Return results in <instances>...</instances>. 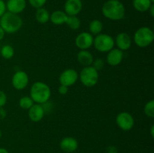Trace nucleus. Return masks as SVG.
<instances>
[{
    "label": "nucleus",
    "mask_w": 154,
    "mask_h": 153,
    "mask_svg": "<svg viewBox=\"0 0 154 153\" xmlns=\"http://www.w3.org/2000/svg\"><path fill=\"white\" fill-rule=\"evenodd\" d=\"M26 7V0H8L6 2V9L11 13L19 14L22 13Z\"/></svg>",
    "instance_id": "obj_15"
},
{
    "label": "nucleus",
    "mask_w": 154,
    "mask_h": 153,
    "mask_svg": "<svg viewBox=\"0 0 154 153\" xmlns=\"http://www.w3.org/2000/svg\"><path fill=\"white\" fill-rule=\"evenodd\" d=\"M81 83L86 87H93L97 84L99 79V71L96 70L93 66L84 67L80 74H78Z\"/></svg>",
    "instance_id": "obj_5"
},
{
    "label": "nucleus",
    "mask_w": 154,
    "mask_h": 153,
    "mask_svg": "<svg viewBox=\"0 0 154 153\" xmlns=\"http://www.w3.org/2000/svg\"><path fill=\"white\" fill-rule=\"evenodd\" d=\"M47 1L48 0H29V2L32 7L38 9L43 8V6L46 4Z\"/></svg>",
    "instance_id": "obj_27"
},
{
    "label": "nucleus",
    "mask_w": 154,
    "mask_h": 153,
    "mask_svg": "<svg viewBox=\"0 0 154 153\" xmlns=\"http://www.w3.org/2000/svg\"><path fill=\"white\" fill-rule=\"evenodd\" d=\"M81 0H66L64 4L65 13L68 16H77L82 10Z\"/></svg>",
    "instance_id": "obj_12"
},
{
    "label": "nucleus",
    "mask_w": 154,
    "mask_h": 153,
    "mask_svg": "<svg viewBox=\"0 0 154 153\" xmlns=\"http://www.w3.org/2000/svg\"><path fill=\"white\" fill-rule=\"evenodd\" d=\"M106 60L109 65H119L123 60V51L117 48H113L109 52H108Z\"/></svg>",
    "instance_id": "obj_13"
},
{
    "label": "nucleus",
    "mask_w": 154,
    "mask_h": 153,
    "mask_svg": "<svg viewBox=\"0 0 154 153\" xmlns=\"http://www.w3.org/2000/svg\"><path fill=\"white\" fill-rule=\"evenodd\" d=\"M150 1H151V2H153V3L154 2V0H150Z\"/></svg>",
    "instance_id": "obj_38"
},
{
    "label": "nucleus",
    "mask_w": 154,
    "mask_h": 153,
    "mask_svg": "<svg viewBox=\"0 0 154 153\" xmlns=\"http://www.w3.org/2000/svg\"><path fill=\"white\" fill-rule=\"evenodd\" d=\"M0 48H1V46H0Z\"/></svg>",
    "instance_id": "obj_39"
},
{
    "label": "nucleus",
    "mask_w": 154,
    "mask_h": 153,
    "mask_svg": "<svg viewBox=\"0 0 154 153\" xmlns=\"http://www.w3.org/2000/svg\"><path fill=\"white\" fill-rule=\"evenodd\" d=\"M35 19L38 22L45 24L50 20V13L45 8H38L35 12Z\"/></svg>",
    "instance_id": "obj_20"
},
{
    "label": "nucleus",
    "mask_w": 154,
    "mask_h": 153,
    "mask_svg": "<svg viewBox=\"0 0 154 153\" xmlns=\"http://www.w3.org/2000/svg\"><path fill=\"white\" fill-rule=\"evenodd\" d=\"M7 95L5 92L0 90V107H3L7 103Z\"/></svg>",
    "instance_id": "obj_28"
},
{
    "label": "nucleus",
    "mask_w": 154,
    "mask_h": 153,
    "mask_svg": "<svg viewBox=\"0 0 154 153\" xmlns=\"http://www.w3.org/2000/svg\"><path fill=\"white\" fill-rule=\"evenodd\" d=\"M107 153H118V148L115 146H109L106 148Z\"/></svg>",
    "instance_id": "obj_31"
},
{
    "label": "nucleus",
    "mask_w": 154,
    "mask_h": 153,
    "mask_svg": "<svg viewBox=\"0 0 154 153\" xmlns=\"http://www.w3.org/2000/svg\"><path fill=\"white\" fill-rule=\"evenodd\" d=\"M153 4V3L150 0H133L132 2L134 8L137 11L141 12V13L148 11L149 8Z\"/></svg>",
    "instance_id": "obj_19"
},
{
    "label": "nucleus",
    "mask_w": 154,
    "mask_h": 153,
    "mask_svg": "<svg viewBox=\"0 0 154 153\" xmlns=\"http://www.w3.org/2000/svg\"><path fill=\"white\" fill-rule=\"evenodd\" d=\"M45 114V109L43 105L39 104H34L29 109L28 116L30 120L34 122H38L44 118Z\"/></svg>",
    "instance_id": "obj_14"
},
{
    "label": "nucleus",
    "mask_w": 154,
    "mask_h": 153,
    "mask_svg": "<svg viewBox=\"0 0 154 153\" xmlns=\"http://www.w3.org/2000/svg\"><path fill=\"white\" fill-rule=\"evenodd\" d=\"M0 55L5 59H11L14 56V49L11 45H4L0 48Z\"/></svg>",
    "instance_id": "obj_22"
},
{
    "label": "nucleus",
    "mask_w": 154,
    "mask_h": 153,
    "mask_svg": "<svg viewBox=\"0 0 154 153\" xmlns=\"http://www.w3.org/2000/svg\"><path fill=\"white\" fill-rule=\"evenodd\" d=\"M5 32L4 30L2 28V27L0 26V41L5 38Z\"/></svg>",
    "instance_id": "obj_34"
},
{
    "label": "nucleus",
    "mask_w": 154,
    "mask_h": 153,
    "mask_svg": "<svg viewBox=\"0 0 154 153\" xmlns=\"http://www.w3.org/2000/svg\"><path fill=\"white\" fill-rule=\"evenodd\" d=\"M7 116V112L4 107H0V119H3Z\"/></svg>",
    "instance_id": "obj_32"
},
{
    "label": "nucleus",
    "mask_w": 154,
    "mask_h": 153,
    "mask_svg": "<svg viewBox=\"0 0 154 153\" xmlns=\"http://www.w3.org/2000/svg\"><path fill=\"white\" fill-rule=\"evenodd\" d=\"M30 97L35 104H44L48 102L51 97V90L48 84L37 81L30 88Z\"/></svg>",
    "instance_id": "obj_2"
},
{
    "label": "nucleus",
    "mask_w": 154,
    "mask_h": 153,
    "mask_svg": "<svg viewBox=\"0 0 154 153\" xmlns=\"http://www.w3.org/2000/svg\"><path fill=\"white\" fill-rule=\"evenodd\" d=\"M103 29V24L99 20H93L89 24L90 33L93 35H97L100 34Z\"/></svg>",
    "instance_id": "obj_21"
},
{
    "label": "nucleus",
    "mask_w": 154,
    "mask_h": 153,
    "mask_svg": "<svg viewBox=\"0 0 154 153\" xmlns=\"http://www.w3.org/2000/svg\"><path fill=\"white\" fill-rule=\"evenodd\" d=\"M132 43V38L126 32L119 33L114 39V44L117 46V49L122 51H126L130 49Z\"/></svg>",
    "instance_id": "obj_11"
},
{
    "label": "nucleus",
    "mask_w": 154,
    "mask_h": 153,
    "mask_svg": "<svg viewBox=\"0 0 154 153\" xmlns=\"http://www.w3.org/2000/svg\"><path fill=\"white\" fill-rule=\"evenodd\" d=\"M91 66H93L96 70L99 71V70H102L104 68V66H105V61L101 58H95V59H93V64H92Z\"/></svg>",
    "instance_id": "obj_26"
},
{
    "label": "nucleus",
    "mask_w": 154,
    "mask_h": 153,
    "mask_svg": "<svg viewBox=\"0 0 154 153\" xmlns=\"http://www.w3.org/2000/svg\"><path fill=\"white\" fill-rule=\"evenodd\" d=\"M66 24L72 30H77L80 28L81 25V20L77 16H68Z\"/></svg>",
    "instance_id": "obj_23"
},
{
    "label": "nucleus",
    "mask_w": 154,
    "mask_h": 153,
    "mask_svg": "<svg viewBox=\"0 0 154 153\" xmlns=\"http://www.w3.org/2000/svg\"><path fill=\"white\" fill-rule=\"evenodd\" d=\"M144 114L149 118L154 117V100H150L146 103L144 107Z\"/></svg>",
    "instance_id": "obj_25"
},
{
    "label": "nucleus",
    "mask_w": 154,
    "mask_h": 153,
    "mask_svg": "<svg viewBox=\"0 0 154 153\" xmlns=\"http://www.w3.org/2000/svg\"><path fill=\"white\" fill-rule=\"evenodd\" d=\"M78 80V73L73 68H68L63 70L59 76L60 85L69 87L76 83Z\"/></svg>",
    "instance_id": "obj_8"
},
{
    "label": "nucleus",
    "mask_w": 154,
    "mask_h": 153,
    "mask_svg": "<svg viewBox=\"0 0 154 153\" xmlns=\"http://www.w3.org/2000/svg\"><path fill=\"white\" fill-rule=\"evenodd\" d=\"M6 3L3 0H0V17L6 12Z\"/></svg>",
    "instance_id": "obj_30"
},
{
    "label": "nucleus",
    "mask_w": 154,
    "mask_h": 153,
    "mask_svg": "<svg viewBox=\"0 0 154 153\" xmlns=\"http://www.w3.org/2000/svg\"><path fill=\"white\" fill-rule=\"evenodd\" d=\"M34 104V101L30 96H23L20 98L19 100V106L24 110H29Z\"/></svg>",
    "instance_id": "obj_24"
},
{
    "label": "nucleus",
    "mask_w": 154,
    "mask_h": 153,
    "mask_svg": "<svg viewBox=\"0 0 154 153\" xmlns=\"http://www.w3.org/2000/svg\"><path fill=\"white\" fill-rule=\"evenodd\" d=\"M68 15L63 10H55L50 14V20L54 25L60 26L66 23Z\"/></svg>",
    "instance_id": "obj_18"
},
{
    "label": "nucleus",
    "mask_w": 154,
    "mask_h": 153,
    "mask_svg": "<svg viewBox=\"0 0 154 153\" xmlns=\"http://www.w3.org/2000/svg\"><path fill=\"white\" fill-rule=\"evenodd\" d=\"M29 76L23 70H18L12 76V86L16 90H23L29 83Z\"/></svg>",
    "instance_id": "obj_10"
},
{
    "label": "nucleus",
    "mask_w": 154,
    "mask_h": 153,
    "mask_svg": "<svg viewBox=\"0 0 154 153\" xmlns=\"http://www.w3.org/2000/svg\"><path fill=\"white\" fill-rule=\"evenodd\" d=\"M0 26L5 33L14 34L23 26V20L19 14L6 11L0 17Z\"/></svg>",
    "instance_id": "obj_3"
},
{
    "label": "nucleus",
    "mask_w": 154,
    "mask_h": 153,
    "mask_svg": "<svg viewBox=\"0 0 154 153\" xmlns=\"http://www.w3.org/2000/svg\"><path fill=\"white\" fill-rule=\"evenodd\" d=\"M148 11L150 12V16H151L152 17H153V16H154V4H152L151 6H150V8H149Z\"/></svg>",
    "instance_id": "obj_33"
},
{
    "label": "nucleus",
    "mask_w": 154,
    "mask_h": 153,
    "mask_svg": "<svg viewBox=\"0 0 154 153\" xmlns=\"http://www.w3.org/2000/svg\"><path fill=\"white\" fill-rule=\"evenodd\" d=\"M60 146L65 152L72 153L78 149V142L72 136H66L60 141Z\"/></svg>",
    "instance_id": "obj_16"
},
{
    "label": "nucleus",
    "mask_w": 154,
    "mask_h": 153,
    "mask_svg": "<svg viewBox=\"0 0 154 153\" xmlns=\"http://www.w3.org/2000/svg\"><path fill=\"white\" fill-rule=\"evenodd\" d=\"M58 92L62 95H65V94L69 92V87L66 86L60 85L58 88Z\"/></svg>",
    "instance_id": "obj_29"
},
{
    "label": "nucleus",
    "mask_w": 154,
    "mask_h": 153,
    "mask_svg": "<svg viewBox=\"0 0 154 153\" xmlns=\"http://www.w3.org/2000/svg\"><path fill=\"white\" fill-rule=\"evenodd\" d=\"M150 136H151L152 138H153L154 136V126L152 125L151 127H150Z\"/></svg>",
    "instance_id": "obj_35"
},
{
    "label": "nucleus",
    "mask_w": 154,
    "mask_h": 153,
    "mask_svg": "<svg viewBox=\"0 0 154 153\" xmlns=\"http://www.w3.org/2000/svg\"><path fill=\"white\" fill-rule=\"evenodd\" d=\"M116 124L123 131H129L134 127L135 119L129 112H120L116 116Z\"/></svg>",
    "instance_id": "obj_7"
},
{
    "label": "nucleus",
    "mask_w": 154,
    "mask_h": 153,
    "mask_svg": "<svg viewBox=\"0 0 154 153\" xmlns=\"http://www.w3.org/2000/svg\"><path fill=\"white\" fill-rule=\"evenodd\" d=\"M2 136V130H0V138H1Z\"/></svg>",
    "instance_id": "obj_37"
},
{
    "label": "nucleus",
    "mask_w": 154,
    "mask_h": 153,
    "mask_svg": "<svg viewBox=\"0 0 154 153\" xmlns=\"http://www.w3.org/2000/svg\"><path fill=\"white\" fill-rule=\"evenodd\" d=\"M77 59H78V63L84 67H87V66H91L93 64V62L94 58L93 56L90 51L87 50H80L77 55Z\"/></svg>",
    "instance_id": "obj_17"
},
{
    "label": "nucleus",
    "mask_w": 154,
    "mask_h": 153,
    "mask_svg": "<svg viewBox=\"0 0 154 153\" xmlns=\"http://www.w3.org/2000/svg\"><path fill=\"white\" fill-rule=\"evenodd\" d=\"M114 39L108 34H97L93 40V45L96 50L101 52H108L114 46Z\"/></svg>",
    "instance_id": "obj_6"
},
{
    "label": "nucleus",
    "mask_w": 154,
    "mask_h": 153,
    "mask_svg": "<svg viewBox=\"0 0 154 153\" xmlns=\"http://www.w3.org/2000/svg\"><path fill=\"white\" fill-rule=\"evenodd\" d=\"M154 40L153 31L147 26H142L135 31L133 40L135 44L141 48H146L153 43Z\"/></svg>",
    "instance_id": "obj_4"
},
{
    "label": "nucleus",
    "mask_w": 154,
    "mask_h": 153,
    "mask_svg": "<svg viewBox=\"0 0 154 153\" xmlns=\"http://www.w3.org/2000/svg\"><path fill=\"white\" fill-rule=\"evenodd\" d=\"M102 14L107 19L113 21L121 20L126 15V8L119 0H108L102 8Z\"/></svg>",
    "instance_id": "obj_1"
},
{
    "label": "nucleus",
    "mask_w": 154,
    "mask_h": 153,
    "mask_svg": "<svg viewBox=\"0 0 154 153\" xmlns=\"http://www.w3.org/2000/svg\"><path fill=\"white\" fill-rule=\"evenodd\" d=\"M0 153H9V152L6 148H0Z\"/></svg>",
    "instance_id": "obj_36"
},
{
    "label": "nucleus",
    "mask_w": 154,
    "mask_h": 153,
    "mask_svg": "<svg viewBox=\"0 0 154 153\" xmlns=\"http://www.w3.org/2000/svg\"><path fill=\"white\" fill-rule=\"evenodd\" d=\"M93 34L87 32H83L79 33L75 38V45L79 48L81 50H88L93 45Z\"/></svg>",
    "instance_id": "obj_9"
}]
</instances>
